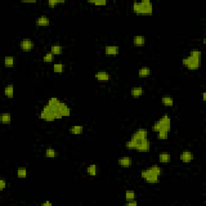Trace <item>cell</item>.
I'll return each instance as SVG.
<instances>
[{
	"instance_id": "7402d4cb",
	"label": "cell",
	"mask_w": 206,
	"mask_h": 206,
	"mask_svg": "<svg viewBox=\"0 0 206 206\" xmlns=\"http://www.w3.org/2000/svg\"><path fill=\"white\" fill-rule=\"evenodd\" d=\"M4 95L8 98H12L14 97V86H13V85H6L4 88Z\"/></svg>"
},
{
	"instance_id": "8fae6325",
	"label": "cell",
	"mask_w": 206,
	"mask_h": 206,
	"mask_svg": "<svg viewBox=\"0 0 206 206\" xmlns=\"http://www.w3.org/2000/svg\"><path fill=\"white\" fill-rule=\"evenodd\" d=\"M59 111L62 115L63 118L64 117H69L71 115V109L68 107V106L66 104L65 102H61L59 106Z\"/></svg>"
},
{
	"instance_id": "4316f807",
	"label": "cell",
	"mask_w": 206,
	"mask_h": 206,
	"mask_svg": "<svg viewBox=\"0 0 206 206\" xmlns=\"http://www.w3.org/2000/svg\"><path fill=\"white\" fill-rule=\"evenodd\" d=\"M53 71L56 73H62L64 72V65L61 63H56L53 65Z\"/></svg>"
},
{
	"instance_id": "52a82bcc",
	"label": "cell",
	"mask_w": 206,
	"mask_h": 206,
	"mask_svg": "<svg viewBox=\"0 0 206 206\" xmlns=\"http://www.w3.org/2000/svg\"><path fill=\"white\" fill-rule=\"evenodd\" d=\"M19 47H20V49L23 50V51H31L34 48V43L32 42V41H30V40L25 39V40H23V41H20V43H19Z\"/></svg>"
},
{
	"instance_id": "7a4b0ae2",
	"label": "cell",
	"mask_w": 206,
	"mask_h": 206,
	"mask_svg": "<svg viewBox=\"0 0 206 206\" xmlns=\"http://www.w3.org/2000/svg\"><path fill=\"white\" fill-rule=\"evenodd\" d=\"M162 175V169L156 164L152 165L150 168L142 170L141 172V177L145 180L146 183L155 185L159 183V177Z\"/></svg>"
},
{
	"instance_id": "f546056e",
	"label": "cell",
	"mask_w": 206,
	"mask_h": 206,
	"mask_svg": "<svg viewBox=\"0 0 206 206\" xmlns=\"http://www.w3.org/2000/svg\"><path fill=\"white\" fill-rule=\"evenodd\" d=\"M28 176V171L25 168H19L17 170L18 178H26Z\"/></svg>"
},
{
	"instance_id": "5b68a950",
	"label": "cell",
	"mask_w": 206,
	"mask_h": 206,
	"mask_svg": "<svg viewBox=\"0 0 206 206\" xmlns=\"http://www.w3.org/2000/svg\"><path fill=\"white\" fill-rule=\"evenodd\" d=\"M94 77H95V79L97 81L105 82V81H110L111 78V74H110L108 72H106V71H98V72H97L95 73Z\"/></svg>"
},
{
	"instance_id": "2e32d148",
	"label": "cell",
	"mask_w": 206,
	"mask_h": 206,
	"mask_svg": "<svg viewBox=\"0 0 206 206\" xmlns=\"http://www.w3.org/2000/svg\"><path fill=\"white\" fill-rule=\"evenodd\" d=\"M86 173L90 177H96L98 175V166L96 164H89L86 168Z\"/></svg>"
},
{
	"instance_id": "30bf717a",
	"label": "cell",
	"mask_w": 206,
	"mask_h": 206,
	"mask_svg": "<svg viewBox=\"0 0 206 206\" xmlns=\"http://www.w3.org/2000/svg\"><path fill=\"white\" fill-rule=\"evenodd\" d=\"M118 164L122 168H130L132 166L133 161H132V159L130 157L125 156V157L119 158L118 159Z\"/></svg>"
},
{
	"instance_id": "9c48e42d",
	"label": "cell",
	"mask_w": 206,
	"mask_h": 206,
	"mask_svg": "<svg viewBox=\"0 0 206 206\" xmlns=\"http://www.w3.org/2000/svg\"><path fill=\"white\" fill-rule=\"evenodd\" d=\"M104 51L106 56H116L119 53V47L116 45H108L105 47Z\"/></svg>"
},
{
	"instance_id": "d4e9b609",
	"label": "cell",
	"mask_w": 206,
	"mask_h": 206,
	"mask_svg": "<svg viewBox=\"0 0 206 206\" xmlns=\"http://www.w3.org/2000/svg\"><path fill=\"white\" fill-rule=\"evenodd\" d=\"M58 155L57 151L53 148H47L45 150V156L47 158H56Z\"/></svg>"
},
{
	"instance_id": "277c9868",
	"label": "cell",
	"mask_w": 206,
	"mask_h": 206,
	"mask_svg": "<svg viewBox=\"0 0 206 206\" xmlns=\"http://www.w3.org/2000/svg\"><path fill=\"white\" fill-rule=\"evenodd\" d=\"M151 130L153 132H159L160 130L170 132L171 130V119L167 114L156 121L151 126Z\"/></svg>"
},
{
	"instance_id": "d6a6232c",
	"label": "cell",
	"mask_w": 206,
	"mask_h": 206,
	"mask_svg": "<svg viewBox=\"0 0 206 206\" xmlns=\"http://www.w3.org/2000/svg\"><path fill=\"white\" fill-rule=\"evenodd\" d=\"M126 204H127V205H137L138 203H137L136 200H130V201H126Z\"/></svg>"
},
{
	"instance_id": "5bb4252c",
	"label": "cell",
	"mask_w": 206,
	"mask_h": 206,
	"mask_svg": "<svg viewBox=\"0 0 206 206\" xmlns=\"http://www.w3.org/2000/svg\"><path fill=\"white\" fill-rule=\"evenodd\" d=\"M133 44L136 47H142L146 44V38L143 36H135L133 38Z\"/></svg>"
},
{
	"instance_id": "83f0119b",
	"label": "cell",
	"mask_w": 206,
	"mask_h": 206,
	"mask_svg": "<svg viewBox=\"0 0 206 206\" xmlns=\"http://www.w3.org/2000/svg\"><path fill=\"white\" fill-rule=\"evenodd\" d=\"M64 2H65L64 0H49L48 2V5L50 8H54L56 6V5L60 3H64Z\"/></svg>"
},
{
	"instance_id": "6da1fadb",
	"label": "cell",
	"mask_w": 206,
	"mask_h": 206,
	"mask_svg": "<svg viewBox=\"0 0 206 206\" xmlns=\"http://www.w3.org/2000/svg\"><path fill=\"white\" fill-rule=\"evenodd\" d=\"M201 64V52L198 49H192L189 55L182 60V64L189 70L199 69Z\"/></svg>"
},
{
	"instance_id": "603a6c76",
	"label": "cell",
	"mask_w": 206,
	"mask_h": 206,
	"mask_svg": "<svg viewBox=\"0 0 206 206\" xmlns=\"http://www.w3.org/2000/svg\"><path fill=\"white\" fill-rule=\"evenodd\" d=\"M135 198H136L135 192L133 191V190H126V191L125 194L126 202L130 201V200H135Z\"/></svg>"
},
{
	"instance_id": "d590c367",
	"label": "cell",
	"mask_w": 206,
	"mask_h": 206,
	"mask_svg": "<svg viewBox=\"0 0 206 206\" xmlns=\"http://www.w3.org/2000/svg\"><path fill=\"white\" fill-rule=\"evenodd\" d=\"M205 93H203V94H202V97H203V101H205Z\"/></svg>"
},
{
	"instance_id": "9a60e30c",
	"label": "cell",
	"mask_w": 206,
	"mask_h": 206,
	"mask_svg": "<svg viewBox=\"0 0 206 206\" xmlns=\"http://www.w3.org/2000/svg\"><path fill=\"white\" fill-rule=\"evenodd\" d=\"M159 161L161 164H168L171 162V155L168 152L163 151L159 155Z\"/></svg>"
},
{
	"instance_id": "4fadbf2b",
	"label": "cell",
	"mask_w": 206,
	"mask_h": 206,
	"mask_svg": "<svg viewBox=\"0 0 206 206\" xmlns=\"http://www.w3.org/2000/svg\"><path fill=\"white\" fill-rule=\"evenodd\" d=\"M144 94V89L140 86L133 87L130 89V95L134 98H138Z\"/></svg>"
},
{
	"instance_id": "e0dca14e",
	"label": "cell",
	"mask_w": 206,
	"mask_h": 206,
	"mask_svg": "<svg viewBox=\"0 0 206 206\" xmlns=\"http://www.w3.org/2000/svg\"><path fill=\"white\" fill-rule=\"evenodd\" d=\"M84 131V126L80 125H75L72 126L69 129V132L72 134H75V135H79L81 134Z\"/></svg>"
},
{
	"instance_id": "cb8c5ba5",
	"label": "cell",
	"mask_w": 206,
	"mask_h": 206,
	"mask_svg": "<svg viewBox=\"0 0 206 206\" xmlns=\"http://www.w3.org/2000/svg\"><path fill=\"white\" fill-rule=\"evenodd\" d=\"M63 51V49L60 45H53L51 47V52L53 55H60Z\"/></svg>"
},
{
	"instance_id": "7c38bea8",
	"label": "cell",
	"mask_w": 206,
	"mask_h": 206,
	"mask_svg": "<svg viewBox=\"0 0 206 206\" xmlns=\"http://www.w3.org/2000/svg\"><path fill=\"white\" fill-rule=\"evenodd\" d=\"M50 24V19L45 15H41L36 19V24L38 27H47Z\"/></svg>"
},
{
	"instance_id": "1f68e13d",
	"label": "cell",
	"mask_w": 206,
	"mask_h": 206,
	"mask_svg": "<svg viewBox=\"0 0 206 206\" xmlns=\"http://www.w3.org/2000/svg\"><path fill=\"white\" fill-rule=\"evenodd\" d=\"M6 188V182L4 179L0 180V191H3Z\"/></svg>"
},
{
	"instance_id": "8d00e7d4",
	"label": "cell",
	"mask_w": 206,
	"mask_h": 206,
	"mask_svg": "<svg viewBox=\"0 0 206 206\" xmlns=\"http://www.w3.org/2000/svg\"><path fill=\"white\" fill-rule=\"evenodd\" d=\"M203 45H205V39H204V41H203Z\"/></svg>"
},
{
	"instance_id": "44dd1931",
	"label": "cell",
	"mask_w": 206,
	"mask_h": 206,
	"mask_svg": "<svg viewBox=\"0 0 206 206\" xmlns=\"http://www.w3.org/2000/svg\"><path fill=\"white\" fill-rule=\"evenodd\" d=\"M0 121L2 124H10L11 121V116L10 113H2L0 116Z\"/></svg>"
},
{
	"instance_id": "ffe728a7",
	"label": "cell",
	"mask_w": 206,
	"mask_h": 206,
	"mask_svg": "<svg viewBox=\"0 0 206 206\" xmlns=\"http://www.w3.org/2000/svg\"><path fill=\"white\" fill-rule=\"evenodd\" d=\"M3 62H4V66L6 68H12L13 66L15 65V57H14V56H6V57L4 58Z\"/></svg>"
},
{
	"instance_id": "836d02e7",
	"label": "cell",
	"mask_w": 206,
	"mask_h": 206,
	"mask_svg": "<svg viewBox=\"0 0 206 206\" xmlns=\"http://www.w3.org/2000/svg\"><path fill=\"white\" fill-rule=\"evenodd\" d=\"M21 2L23 3H36V0H25V1H21Z\"/></svg>"
},
{
	"instance_id": "3957f363",
	"label": "cell",
	"mask_w": 206,
	"mask_h": 206,
	"mask_svg": "<svg viewBox=\"0 0 206 206\" xmlns=\"http://www.w3.org/2000/svg\"><path fill=\"white\" fill-rule=\"evenodd\" d=\"M132 10L134 14L138 15H151L153 13V4L150 0L134 2Z\"/></svg>"
},
{
	"instance_id": "8992f818",
	"label": "cell",
	"mask_w": 206,
	"mask_h": 206,
	"mask_svg": "<svg viewBox=\"0 0 206 206\" xmlns=\"http://www.w3.org/2000/svg\"><path fill=\"white\" fill-rule=\"evenodd\" d=\"M131 138H134L136 140H142L145 138H148V131L145 129H138L134 132V134L131 135Z\"/></svg>"
},
{
	"instance_id": "e575fe53",
	"label": "cell",
	"mask_w": 206,
	"mask_h": 206,
	"mask_svg": "<svg viewBox=\"0 0 206 206\" xmlns=\"http://www.w3.org/2000/svg\"><path fill=\"white\" fill-rule=\"evenodd\" d=\"M41 205H43V206H52V204L51 202L46 201V202H44V203H42V204H41Z\"/></svg>"
},
{
	"instance_id": "ac0fdd59",
	"label": "cell",
	"mask_w": 206,
	"mask_h": 206,
	"mask_svg": "<svg viewBox=\"0 0 206 206\" xmlns=\"http://www.w3.org/2000/svg\"><path fill=\"white\" fill-rule=\"evenodd\" d=\"M162 104L167 107H171L174 105V99L171 96H164L161 99Z\"/></svg>"
},
{
	"instance_id": "ba28073f",
	"label": "cell",
	"mask_w": 206,
	"mask_h": 206,
	"mask_svg": "<svg viewBox=\"0 0 206 206\" xmlns=\"http://www.w3.org/2000/svg\"><path fill=\"white\" fill-rule=\"evenodd\" d=\"M194 159L193 154L192 152L189 151H184L181 152V155H180V159L183 163L185 164H189V163H191Z\"/></svg>"
},
{
	"instance_id": "f1b7e54d",
	"label": "cell",
	"mask_w": 206,
	"mask_h": 206,
	"mask_svg": "<svg viewBox=\"0 0 206 206\" xmlns=\"http://www.w3.org/2000/svg\"><path fill=\"white\" fill-rule=\"evenodd\" d=\"M54 57H55V56L53 55L52 53L49 52L44 56L43 60H44V62H46V63H50V62H52L54 60Z\"/></svg>"
},
{
	"instance_id": "d6986e66",
	"label": "cell",
	"mask_w": 206,
	"mask_h": 206,
	"mask_svg": "<svg viewBox=\"0 0 206 206\" xmlns=\"http://www.w3.org/2000/svg\"><path fill=\"white\" fill-rule=\"evenodd\" d=\"M151 73V68H148V67H142V68H139L138 72V75L139 77H149Z\"/></svg>"
},
{
	"instance_id": "4dcf8cb0",
	"label": "cell",
	"mask_w": 206,
	"mask_h": 206,
	"mask_svg": "<svg viewBox=\"0 0 206 206\" xmlns=\"http://www.w3.org/2000/svg\"><path fill=\"white\" fill-rule=\"evenodd\" d=\"M157 138L159 140H164L168 138V132L164 131V130H160V131L157 132Z\"/></svg>"
},
{
	"instance_id": "484cf974",
	"label": "cell",
	"mask_w": 206,
	"mask_h": 206,
	"mask_svg": "<svg viewBox=\"0 0 206 206\" xmlns=\"http://www.w3.org/2000/svg\"><path fill=\"white\" fill-rule=\"evenodd\" d=\"M88 3L94 4V6H105L107 5V1L106 0H94V1H88Z\"/></svg>"
}]
</instances>
